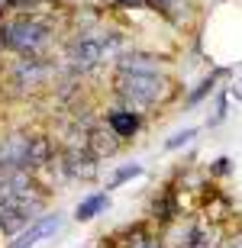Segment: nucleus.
Returning a JSON list of instances; mask_svg holds the SVG:
<instances>
[{"label": "nucleus", "mask_w": 242, "mask_h": 248, "mask_svg": "<svg viewBox=\"0 0 242 248\" xmlns=\"http://www.w3.org/2000/svg\"><path fill=\"white\" fill-rule=\"evenodd\" d=\"M48 39H52L48 23H42V19H36V16L7 19V23L0 26V46L10 48V52H16V55H23V58H39L42 48L48 46Z\"/></svg>", "instance_id": "1"}, {"label": "nucleus", "mask_w": 242, "mask_h": 248, "mask_svg": "<svg viewBox=\"0 0 242 248\" xmlns=\"http://www.w3.org/2000/svg\"><path fill=\"white\" fill-rule=\"evenodd\" d=\"M116 93L123 97L126 107L132 110H139V107H152V103H159L161 97L168 93L171 84L159 74H116V81H113Z\"/></svg>", "instance_id": "2"}, {"label": "nucleus", "mask_w": 242, "mask_h": 248, "mask_svg": "<svg viewBox=\"0 0 242 248\" xmlns=\"http://www.w3.org/2000/svg\"><path fill=\"white\" fill-rule=\"evenodd\" d=\"M103 55H107V46H103V36H97V32H81L68 46V64L81 74L94 71L103 62Z\"/></svg>", "instance_id": "3"}, {"label": "nucleus", "mask_w": 242, "mask_h": 248, "mask_svg": "<svg viewBox=\"0 0 242 248\" xmlns=\"http://www.w3.org/2000/svg\"><path fill=\"white\" fill-rule=\"evenodd\" d=\"M29 145H32V136H26V132H13L10 139H3V145H0V171H16V168L26 171Z\"/></svg>", "instance_id": "4"}, {"label": "nucleus", "mask_w": 242, "mask_h": 248, "mask_svg": "<svg viewBox=\"0 0 242 248\" xmlns=\"http://www.w3.org/2000/svg\"><path fill=\"white\" fill-rule=\"evenodd\" d=\"M165 58L149 55V52H123L116 58V74H161Z\"/></svg>", "instance_id": "5"}, {"label": "nucleus", "mask_w": 242, "mask_h": 248, "mask_svg": "<svg viewBox=\"0 0 242 248\" xmlns=\"http://www.w3.org/2000/svg\"><path fill=\"white\" fill-rule=\"evenodd\" d=\"M58 229H62V216H58V213H55V216H42V219H36L26 232H19L16 242H13V245H7V248H32L39 239H46V235H55Z\"/></svg>", "instance_id": "6"}, {"label": "nucleus", "mask_w": 242, "mask_h": 248, "mask_svg": "<svg viewBox=\"0 0 242 248\" xmlns=\"http://www.w3.org/2000/svg\"><path fill=\"white\" fill-rule=\"evenodd\" d=\"M13 78H16L23 87H36V84H42L48 78V68L42 58H23V62H16V68H13Z\"/></svg>", "instance_id": "7"}, {"label": "nucleus", "mask_w": 242, "mask_h": 248, "mask_svg": "<svg viewBox=\"0 0 242 248\" xmlns=\"http://www.w3.org/2000/svg\"><path fill=\"white\" fill-rule=\"evenodd\" d=\"M107 126H110L120 139H132L136 132H139V113H132V110H113L110 116H107Z\"/></svg>", "instance_id": "8"}, {"label": "nucleus", "mask_w": 242, "mask_h": 248, "mask_svg": "<svg viewBox=\"0 0 242 248\" xmlns=\"http://www.w3.org/2000/svg\"><path fill=\"white\" fill-rule=\"evenodd\" d=\"M116 148H120V136H116L110 126H107V129H94V132H91V155L94 158L113 155Z\"/></svg>", "instance_id": "9"}, {"label": "nucleus", "mask_w": 242, "mask_h": 248, "mask_svg": "<svg viewBox=\"0 0 242 248\" xmlns=\"http://www.w3.org/2000/svg\"><path fill=\"white\" fill-rule=\"evenodd\" d=\"M46 165H52V142H48L46 136H32L26 171H36V168H46Z\"/></svg>", "instance_id": "10"}, {"label": "nucleus", "mask_w": 242, "mask_h": 248, "mask_svg": "<svg viewBox=\"0 0 242 248\" xmlns=\"http://www.w3.org/2000/svg\"><path fill=\"white\" fill-rule=\"evenodd\" d=\"M107 203H110V197H107V193H94V197H87V200L78 203V213H75V216L81 222H87V219H94L100 210H107Z\"/></svg>", "instance_id": "11"}, {"label": "nucleus", "mask_w": 242, "mask_h": 248, "mask_svg": "<svg viewBox=\"0 0 242 248\" xmlns=\"http://www.w3.org/2000/svg\"><path fill=\"white\" fill-rule=\"evenodd\" d=\"M149 7L159 10V13H165V16H171V19H177L175 10H181V0H149Z\"/></svg>", "instance_id": "12"}, {"label": "nucleus", "mask_w": 242, "mask_h": 248, "mask_svg": "<svg viewBox=\"0 0 242 248\" xmlns=\"http://www.w3.org/2000/svg\"><path fill=\"white\" fill-rule=\"evenodd\" d=\"M142 174V165H129V168H123V171H116L110 181V187H120L123 181H129V177H139Z\"/></svg>", "instance_id": "13"}, {"label": "nucleus", "mask_w": 242, "mask_h": 248, "mask_svg": "<svg viewBox=\"0 0 242 248\" xmlns=\"http://www.w3.org/2000/svg\"><path fill=\"white\" fill-rule=\"evenodd\" d=\"M213 84H216V74H213V78H207V81H204V84H200V87H197V91H194V93H191V97H187V107H194V103H197V100H200V97H207V93L213 91Z\"/></svg>", "instance_id": "14"}, {"label": "nucleus", "mask_w": 242, "mask_h": 248, "mask_svg": "<svg viewBox=\"0 0 242 248\" xmlns=\"http://www.w3.org/2000/svg\"><path fill=\"white\" fill-rule=\"evenodd\" d=\"M194 136H197V129H184V132H177L175 139H168V145H165V148H181L184 142H191Z\"/></svg>", "instance_id": "15"}, {"label": "nucleus", "mask_w": 242, "mask_h": 248, "mask_svg": "<svg viewBox=\"0 0 242 248\" xmlns=\"http://www.w3.org/2000/svg\"><path fill=\"white\" fill-rule=\"evenodd\" d=\"M171 213H175V203H171V197H165L161 203H155V216H159V219H171Z\"/></svg>", "instance_id": "16"}, {"label": "nucleus", "mask_w": 242, "mask_h": 248, "mask_svg": "<svg viewBox=\"0 0 242 248\" xmlns=\"http://www.w3.org/2000/svg\"><path fill=\"white\" fill-rule=\"evenodd\" d=\"M226 120V100L220 97V103H216V113H213V120H210V126H216V123H223Z\"/></svg>", "instance_id": "17"}, {"label": "nucleus", "mask_w": 242, "mask_h": 248, "mask_svg": "<svg viewBox=\"0 0 242 248\" xmlns=\"http://www.w3.org/2000/svg\"><path fill=\"white\" fill-rule=\"evenodd\" d=\"M229 171V158H220V161H213V174H226Z\"/></svg>", "instance_id": "18"}, {"label": "nucleus", "mask_w": 242, "mask_h": 248, "mask_svg": "<svg viewBox=\"0 0 242 248\" xmlns=\"http://www.w3.org/2000/svg\"><path fill=\"white\" fill-rule=\"evenodd\" d=\"M120 7H149V0H116Z\"/></svg>", "instance_id": "19"}, {"label": "nucleus", "mask_w": 242, "mask_h": 248, "mask_svg": "<svg viewBox=\"0 0 242 248\" xmlns=\"http://www.w3.org/2000/svg\"><path fill=\"white\" fill-rule=\"evenodd\" d=\"M233 93H236V100H242V81H239V84L233 87Z\"/></svg>", "instance_id": "20"}]
</instances>
